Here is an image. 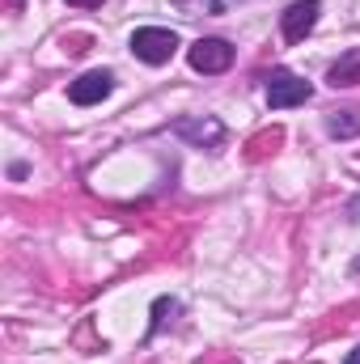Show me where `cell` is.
<instances>
[{"label":"cell","instance_id":"cell-6","mask_svg":"<svg viewBox=\"0 0 360 364\" xmlns=\"http://www.w3.org/2000/svg\"><path fill=\"white\" fill-rule=\"evenodd\" d=\"M115 90V77L110 73H85V77H77L73 85H68V97L77 102V106H93V102H102V97H110Z\"/></svg>","mask_w":360,"mask_h":364},{"label":"cell","instance_id":"cell-2","mask_svg":"<svg viewBox=\"0 0 360 364\" xmlns=\"http://www.w3.org/2000/svg\"><path fill=\"white\" fill-rule=\"evenodd\" d=\"M309 81H301V77H292L288 68H275L268 77V106L271 110H288V106H301V102H309Z\"/></svg>","mask_w":360,"mask_h":364},{"label":"cell","instance_id":"cell-5","mask_svg":"<svg viewBox=\"0 0 360 364\" xmlns=\"http://www.w3.org/2000/svg\"><path fill=\"white\" fill-rule=\"evenodd\" d=\"M318 13H322L318 0H292V4L280 13V30H284V38H288V43H301V38L318 26Z\"/></svg>","mask_w":360,"mask_h":364},{"label":"cell","instance_id":"cell-11","mask_svg":"<svg viewBox=\"0 0 360 364\" xmlns=\"http://www.w3.org/2000/svg\"><path fill=\"white\" fill-rule=\"evenodd\" d=\"M344 364H360V348H356V352H348V360H344Z\"/></svg>","mask_w":360,"mask_h":364},{"label":"cell","instance_id":"cell-3","mask_svg":"<svg viewBox=\"0 0 360 364\" xmlns=\"http://www.w3.org/2000/svg\"><path fill=\"white\" fill-rule=\"evenodd\" d=\"M174 136L191 140L195 149H216V144L225 140V123L212 119V114H186V119L174 123Z\"/></svg>","mask_w":360,"mask_h":364},{"label":"cell","instance_id":"cell-10","mask_svg":"<svg viewBox=\"0 0 360 364\" xmlns=\"http://www.w3.org/2000/svg\"><path fill=\"white\" fill-rule=\"evenodd\" d=\"M68 4H77V9H97L102 0H68Z\"/></svg>","mask_w":360,"mask_h":364},{"label":"cell","instance_id":"cell-8","mask_svg":"<svg viewBox=\"0 0 360 364\" xmlns=\"http://www.w3.org/2000/svg\"><path fill=\"white\" fill-rule=\"evenodd\" d=\"M182 17H229L246 0H170Z\"/></svg>","mask_w":360,"mask_h":364},{"label":"cell","instance_id":"cell-1","mask_svg":"<svg viewBox=\"0 0 360 364\" xmlns=\"http://www.w3.org/2000/svg\"><path fill=\"white\" fill-rule=\"evenodd\" d=\"M132 51L144 64H170L174 51H179V34L166 30V26H144V30L132 34Z\"/></svg>","mask_w":360,"mask_h":364},{"label":"cell","instance_id":"cell-7","mask_svg":"<svg viewBox=\"0 0 360 364\" xmlns=\"http://www.w3.org/2000/svg\"><path fill=\"white\" fill-rule=\"evenodd\" d=\"M327 81H331V90H352V85H360V47L344 51V55L331 64Z\"/></svg>","mask_w":360,"mask_h":364},{"label":"cell","instance_id":"cell-4","mask_svg":"<svg viewBox=\"0 0 360 364\" xmlns=\"http://www.w3.org/2000/svg\"><path fill=\"white\" fill-rule=\"evenodd\" d=\"M186 60H191L195 73H225L233 64V47L225 38H199V43H191Z\"/></svg>","mask_w":360,"mask_h":364},{"label":"cell","instance_id":"cell-9","mask_svg":"<svg viewBox=\"0 0 360 364\" xmlns=\"http://www.w3.org/2000/svg\"><path fill=\"white\" fill-rule=\"evenodd\" d=\"M327 132L331 136H360V110H331L327 114Z\"/></svg>","mask_w":360,"mask_h":364}]
</instances>
